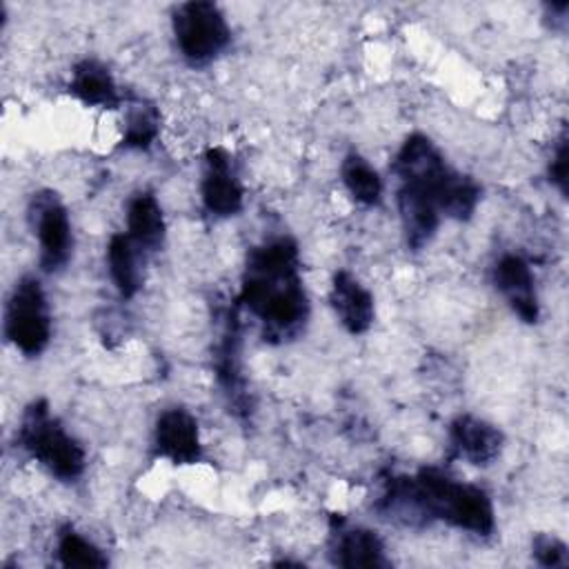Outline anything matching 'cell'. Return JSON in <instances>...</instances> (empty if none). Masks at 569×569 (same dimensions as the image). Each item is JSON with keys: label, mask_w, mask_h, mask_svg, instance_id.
<instances>
[{"label": "cell", "mask_w": 569, "mask_h": 569, "mask_svg": "<svg viewBox=\"0 0 569 569\" xmlns=\"http://www.w3.org/2000/svg\"><path fill=\"white\" fill-rule=\"evenodd\" d=\"M200 198L204 211L213 218H231L242 211L244 189L224 147H209L204 151Z\"/></svg>", "instance_id": "9c48e42d"}, {"label": "cell", "mask_w": 569, "mask_h": 569, "mask_svg": "<svg viewBox=\"0 0 569 569\" xmlns=\"http://www.w3.org/2000/svg\"><path fill=\"white\" fill-rule=\"evenodd\" d=\"M567 171H569V142H567V133L562 131L560 138L556 140V147L551 151V160L547 167V176L549 182L560 191V196H567Z\"/></svg>", "instance_id": "7402d4cb"}, {"label": "cell", "mask_w": 569, "mask_h": 569, "mask_svg": "<svg viewBox=\"0 0 569 569\" xmlns=\"http://www.w3.org/2000/svg\"><path fill=\"white\" fill-rule=\"evenodd\" d=\"M371 509L382 520L405 527L445 522L478 538L496 531L491 496L478 485L451 478L440 467H420L411 476L387 473Z\"/></svg>", "instance_id": "7a4b0ae2"}, {"label": "cell", "mask_w": 569, "mask_h": 569, "mask_svg": "<svg viewBox=\"0 0 569 569\" xmlns=\"http://www.w3.org/2000/svg\"><path fill=\"white\" fill-rule=\"evenodd\" d=\"M69 93L87 107L120 109L124 96L120 93L113 73L98 58H82L73 64L69 78Z\"/></svg>", "instance_id": "9a60e30c"}, {"label": "cell", "mask_w": 569, "mask_h": 569, "mask_svg": "<svg viewBox=\"0 0 569 569\" xmlns=\"http://www.w3.org/2000/svg\"><path fill=\"white\" fill-rule=\"evenodd\" d=\"M122 138L120 147L127 151H147L160 133V113L158 107L140 96H129L122 102Z\"/></svg>", "instance_id": "ac0fdd59"}, {"label": "cell", "mask_w": 569, "mask_h": 569, "mask_svg": "<svg viewBox=\"0 0 569 569\" xmlns=\"http://www.w3.org/2000/svg\"><path fill=\"white\" fill-rule=\"evenodd\" d=\"M505 449V433L485 418L460 413L449 425V458L473 467L493 465Z\"/></svg>", "instance_id": "8fae6325"}, {"label": "cell", "mask_w": 569, "mask_h": 569, "mask_svg": "<svg viewBox=\"0 0 569 569\" xmlns=\"http://www.w3.org/2000/svg\"><path fill=\"white\" fill-rule=\"evenodd\" d=\"M127 236L140 247L144 256H153L162 249L167 238V222L158 198L151 191H138L127 202Z\"/></svg>", "instance_id": "2e32d148"}, {"label": "cell", "mask_w": 569, "mask_h": 569, "mask_svg": "<svg viewBox=\"0 0 569 569\" xmlns=\"http://www.w3.org/2000/svg\"><path fill=\"white\" fill-rule=\"evenodd\" d=\"M4 338L27 358L40 356L51 340V309L36 276H22L4 305Z\"/></svg>", "instance_id": "8992f818"}, {"label": "cell", "mask_w": 569, "mask_h": 569, "mask_svg": "<svg viewBox=\"0 0 569 569\" xmlns=\"http://www.w3.org/2000/svg\"><path fill=\"white\" fill-rule=\"evenodd\" d=\"M27 218L38 238L40 269L44 273L62 271L73 253V229L64 202L56 191L40 189L29 198Z\"/></svg>", "instance_id": "52a82bcc"}, {"label": "cell", "mask_w": 569, "mask_h": 569, "mask_svg": "<svg viewBox=\"0 0 569 569\" xmlns=\"http://www.w3.org/2000/svg\"><path fill=\"white\" fill-rule=\"evenodd\" d=\"M531 556L540 567L549 569H565L569 565V549L553 533H536L531 538Z\"/></svg>", "instance_id": "44dd1931"}, {"label": "cell", "mask_w": 569, "mask_h": 569, "mask_svg": "<svg viewBox=\"0 0 569 569\" xmlns=\"http://www.w3.org/2000/svg\"><path fill=\"white\" fill-rule=\"evenodd\" d=\"M171 31L187 64L204 67L231 44V27L211 0H189L173 9Z\"/></svg>", "instance_id": "5b68a950"}, {"label": "cell", "mask_w": 569, "mask_h": 569, "mask_svg": "<svg viewBox=\"0 0 569 569\" xmlns=\"http://www.w3.org/2000/svg\"><path fill=\"white\" fill-rule=\"evenodd\" d=\"M329 305L347 333L360 336L371 329L376 318L373 293L360 284L351 271L338 269L333 273L329 287Z\"/></svg>", "instance_id": "5bb4252c"}, {"label": "cell", "mask_w": 569, "mask_h": 569, "mask_svg": "<svg viewBox=\"0 0 569 569\" xmlns=\"http://www.w3.org/2000/svg\"><path fill=\"white\" fill-rule=\"evenodd\" d=\"M149 256L124 233H113L107 244V269L113 287L122 298H133L142 287V269Z\"/></svg>", "instance_id": "e0dca14e"}, {"label": "cell", "mask_w": 569, "mask_h": 569, "mask_svg": "<svg viewBox=\"0 0 569 569\" xmlns=\"http://www.w3.org/2000/svg\"><path fill=\"white\" fill-rule=\"evenodd\" d=\"M340 180L349 196L362 207H376L382 198V178L367 158L349 151L340 164Z\"/></svg>", "instance_id": "d6986e66"}, {"label": "cell", "mask_w": 569, "mask_h": 569, "mask_svg": "<svg viewBox=\"0 0 569 569\" xmlns=\"http://www.w3.org/2000/svg\"><path fill=\"white\" fill-rule=\"evenodd\" d=\"M151 449L156 458L184 467L196 465L202 458V442L198 420L184 407L164 409L153 425Z\"/></svg>", "instance_id": "30bf717a"}, {"label": "cell", "mask_w": 569, "mask_h": 569, "mask_svg": "<svg viewBox=\"0 0 569 569\" xmlns=\"http://www.w3.org/2000/svg\"><path fill=\"white\" fill-rule=\"evenodd\" d=\"M236 302L260 322L264 342L284 345L305 331L309 296L291 236L262 240L247 251Z\"/></svg>", "instance_id": "3957f363"}, {"label": "cell", "mask_w": 569, "mask_h": 569, "mask_svg": "<svg viewBox=\"0 0 569 569\" xmlns=\"http://www.w3.org/2000/svg\"><path fill=\"white\" fill-rule=\"evenodd\" d=\"M16 445L60 482H76L87 469L84 447L51 413L47 398H36L24 407Z\"/></svg>", "instance_id": "277c9868"}, {"label": "cell", "mask_w": 569, "mask_h": 569, "mask_svg": "<svg viewBox=\"0 0 569 569\" xmlns=\"http://www.w3.org/2000/svg\"><path fill=\"white\" fill-rule=\"evenodd\" d=\"M56 553L62 567H73V569L109 567V558L102 553V549L96 542H91L87 536L76 531L73 525L60 527L58 540H56Z\"/></svg>", "instance_id": "ffe728a7"}, {"label": "cell", "mask_w": 569, "mask_h": 569, "mask_svg": "<svg viewBox=\"0 0 569 569\" xmlns=\"http://www.w3.org/2000/svg\"><path fill=\"white\" fill-rule=\"evenodd\" d=\"M567 11H569V2L562 0V2H547L545 4V20L549 22V27L553 31H565L567 27Z\"/></svg>", "instance_id": "603a6c76"}, {"label": "cell", "mask_w": 569, "mask_h": 569, "mask_svg": "<svg viewBox=\"0 0 569 569\" xmlns=\"http://www.w3.org/2000/svg\"><path fill=\"white\" fill-rule=\"evenodd\" d=\"M327 553L331 565L342 569H387L391 560L387 558L382 538L362 525H351L347 518L333 513L329 518V540Z\"/></svg>", "instance_id": "ba28073f"}, {"label": "cell", "mask_w": 569, "mask_h": 569, "mask_svg": "<svg viewBox=\"0 0 569 569\" xmlns=\"http://www.w3.org/2000/svg\"><path fill=\"white\" fill-rule=\"evenodd\" d=\"M391 171L398 178L396 204L405 242L411 251L425 249L440 220L467 222L480 202V184L453 169L425 133H411L400 144Z\"/></svg>", "instance_id": "6da1fadb"}, {"label": "cell", "mask_w": 569, "mask_h": 569, "mask_svg": "<svg viewBox=\"0 0 569 569\" xmlns=\"http://www.w3.org/2000/svg\"><path fill=\"white\" fill-rule=\"evenodd\" d=\"M218 342L213 347V369L218 385L222 387L229 402L236 411H249L247 391H244V376H242V358H240V325L236 307L227 309L220 318Z\"/></svg>", "instance_id": "4fadbf2b"}, {"label": "cell", "mask_w": 569, "mask_h": 569, "mask_svg": "<svg viewBox=\"0 0 569 569\" xmlns=\"http://www.w3.org/2000/svg\"><path fill=\"white\" fill-rule=\"evenodd\" d=\"M491 280L496 291L505 298L509 309L527 325H536L540 318V302L536 293V278L529 262L520 253H502L493 269Z\"/></svg>", "instance_id": "7c38bea8"}]
</instances>
